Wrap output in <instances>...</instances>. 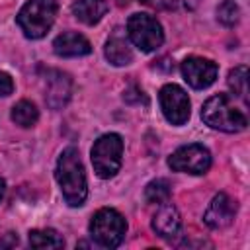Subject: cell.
I'll return each mask as SVG.
<instances>
[{
	"instance_id": "13",
	"label": "cell",
	"mask_w": 250,
	"mask_h": 250,
	"mask_svg": "<svg viewBox=\"0 0 250 250\" xmlns=\"http://www.w3.org/2000/svg\"><path fill=\"white\" fill-rule=\"evenodd\" d=\"M53 49L59 57H84L92 51V45L82 33L66 31L53 41Z\"/></svg>"
},
{
	"instance_id": "16",
	"label": "cell",
	"mask_w": 250,
	"mask_h": 250,
	"mask_svg": "<svg viewBox=\"0 0 250 250\" xmlns=\"http://www.w3.org/2000/svg\"><path fill=\"white\" fill-rule=\"evenodd\" d=\"M29 244L33 248H62L64 238L53 229H35L29 230Z\"/></svg>"
},
{
	"instance_id": "15",
	"label": "cell",
	"mask_w": 250,
	"mask_h": 250,
	"mask_svg": "<svg viewBox=\"0 0 250 250\" xmlns=\"http://www.w3.org/2000/svg\"><path fill=\"white\" fill-rule=\"evenodd\" d=\"M104 53H105V59L115 66H125L133 61V51L129 43L119 35H113L111 39H107Z\"/></svg>"
},
{
	"instance_id": "5",
	"label": "cell",
	"mask_w": 250,
	"mask_h": 250,
	"mask_svg": "<svg viewBox=\"0 0 250 250\" xmlns=\"http://www.w3.org/2000/svg\"><path fill=\"white\" fill-rule=\"evenodd\" d=\"M125 232H127V223L123 215L111 207L100 209L90 221V234L104 248L119 246L125 238Z\"/></svg>"
},
{
	"instance_id": "17",
	"label": "cell",
	"mask_w": 250,
	"mask_h": 250,
	"mask_svg": "<svg viewBox=\"0 0 250 250\" xmlns=\"http://www.w3.org/2000/svg\"><path fill=\"white\" fill-rule=\"evenodd\" d=\"M39 119V111L35 107V104L21 100L12 107V121L20 127H33Z\"/></svg>"
},
{
	"instance_id": "3",
	"label": "cell",
	"mask_w": 250,
	"mask_h": 250,
	"mask_svg": "<svg viewBox=\"0 0 250 250\" xmlns=\"http://www.w3.org/2000/svg\"><path fill=\"white\" fill-rule=\"evenodd\" d=\"M57 18V0H29L18 14V25L29 39H41Z\"/></svg>"
},
{
	"instance_id": "6",
	"label": "cell",
	"mask_w": 250,
	"mask_h": 250,
	"mask_svg": "<svg viewBox=\"0 0 250 250\" xmlns=\"http://www.w3.org/2000/svg\"><path fill=\"white\" fill-rule=\"evenodd\" d=\"M127 35L131 43L145 53L156 51L164 41L162 25L148 14H133L127 21Z\"/></svg>"
},
{
	"instance_id": "4",
	"label": "cell",
	"mask_w": 250,
	"mask_h": 250,
	"mask_svg": "<svg viewBox=\"0 0 250 250\" xmlns=\"http://www.w3.org/2000/svg\"><path fill=\"white\" fill-rule=\"evenodd\" d=\"M121 158H123V141L117 133H105L102 135L94 146H92V164L94 172L107 180L113 178L119 168H121Z\"/></svg>"
},
{
	"instance_id": "20",
	"label": "cell",
	"mask_w": 250,
	"mask_h": 250,
	"mask_svg": "<svg viewBox=\"0 0 250 250\" xmlns=\"http://www.w3.org/2000/svg\"><path fill=\"white\" fill-rule=\"evenodd\" d=\"M238 16H240V10L238 6L232 2V0H225L219 8H217V20L223 23V25H234L238 21Z\"/></svg>"
},
{
	"instance_id": "18",
	"label": "cell",
	"mask_w": 250,
	"mask_h": 250,
	"mask_svg": "<svg viewBox=\"0 0 250 250\" xmlns=\"http://www.w3.org/2000/svg\"><path fill=\"white\" fill-rule=\"evenodd\" d=\"M170 184L166 180H152L146 189H145V199L148 203H156V205H162L170 199Z\"/></svg>"
},
{
	"instance_id": "1",
	"label": "cell",
	"mask_w": 250,
	"mask_h": 250,
	"mask_svg": "<svg viewBox=\"0 0 250 250\" xmlns=\"http://www.w3.org/2000/svg\"><path fill=\"white\" fill-rule=\"evenodd\" d=\"M55 178L61 186L62 197L70 207H80L86 201L88 186H86V174L80 160V154L74 146H68L61 152L57 160Z\"/></svg>"
},
{
	"instance_id": "2",
	"label": "cell",
	"mask_w": 250,
	"mask_h": 250,
	"mask_svg": "<svg viewBox=\"0 0 250 250\" xmlns=\"http://www.w3.org/2000/svg\"><path fill=\"white\" fill-rule=\"evenodd\" d=\"M201 117L209 127L225 133H238L246 129V123H248L242 109H238L234 105V100L227 94L211 96L203 104Z\"/></svg>"
},
{
	"instance_id": "9",
	"label": "cell",
	"mask_w": 250,
	"mask_h": 250,
	"mask_svg": "<svg viewBox=\"0 0 250 250\" xmlns=\"http://www.w3.org/2000/svg\"><path fill=\"white\" fill-rule=\"evenodd\" d=\"M217 72H219L217 64L213 61H209V59H203V57H188L182 62L184 80L195 90L209 88L215 82Z\"/></svg>"
},
{
	"instance_id": "10",
	"label": "cell",
	"mask_w": 250,
	"mask_h": 250,
	"mask_svg": "<svg viewBox=\"0 0 250 250\" xmlns=\"http://www.w3.org/2000/svg\"><path fill=\"white\" fill-rule=\"evenodd\" d=\"M234 215H236V201L232 197H229L227 193H219L209 203V207L203 215V221L211 229H225L232 223Z\"/></svg>"
},
{
	"instance_id": "22",
	"label": "cell",
	"mask_w": 250,
	"mask_h": 250,
	"mask_svg": "<svg viewBox=\"0 0 250 250\" xmlns=\"http://www.w3.org/2000/svg\"><path fill=\"white\" fill-rule=\"evenodd\" d=\"M141 2H145V4H148V6H154V8H162V10H166V8H176V6L180 4V0H141Z\"/></svg>"
},
{
	"instance_id": "12",
	"label": "cell",
	"mask_w": 250,
	"mask_h": 250,
	"mask_svg": "<svg viewBox=\"0 0 250 250\" xmlns=\"http://www.w3.org/2000/svg\"><path fill=\"white\" fill-rule=\"evenodd\" d=\"M152 229L158 236L162 238H172L180 232L182 229V217L178 213V209L172 203H162L160 209L154 213L152 217Z\"/></svg>"
},
{
	"instance_id": "19",
	"label": "cell",
	"mask_w": 250,
	"mask_h": 250,
	"mask_svg": "<svg viewBox=\"0 0 250 250\" xmlns=\"http://www.w3.org/2000/svg\"><path fill=\"white\" fill-rule=\"evenodd\" d=\"M229 86L238 98H242L246 102V96H248V68L246 66L232 68L229 72Z\"/></svg>"
},
{
	"instance_id": "21",
	"label": "cell",
	"mask_w": 250,
	"mask_h": 250,
	"mask_svg": "<svg viewBox=\"0 0 250 250\" xmlns=\"http://www.w3.org/2000/svg\"><path fill=\"white\" fill-rule=\"evenodd\" d=\"M12 92H14V80H12V76L8 72L0 70V96L4 98V96H10Z\"/></svg>"
},
{
	"instance_id": "14",
	"label": "cell",
	"mask_w": 250,
	"mask_h": 250,
	"mask_svg": "<svg viewBox=\"0 0 250 250\" xmlns=\"http://www.w3.org/2000/svg\"><path fill=\"white\" fill-rule=\"evenodd\" d=\"M107 12V0H76L72 4V14L86 25L98 23Z\"/></svg>"
},
{
	"instance_id": "11",
	"label": "cell",
	"mask_w": 250,
	"mask_h": 250,
	"mask_svg": "<svg viewBox=\"0 0 250 250\" xmlns=\"http://www.w3.org/2000/svg\"><path fill=\"white\" fill-rule=\"evenodd\" d=\"M45 84H47V94H45V100L47 104L53 107V109H59L62 107L68 98H70V92H72V82L68 78V74L61 72V70H47L45 74Z\"/></svg>"
},
{
	"instance_id": "8",
	"label": "cell",
	"mask_w": 250,
	"mask_h": 250,
	"mask_svg": "<svg viewBox=\"0 0 250 250\" xmlns=\"http://www.w3.org/2000/svg\"><path fill=\"white\" fill-rule=\"evenodd\" d=\"M158 100H160V109L164 117L172 125H184L189 119V98L180 86L176 84L162 86Z\"/></svg>"
},
{
	"instance_id": "23",
	"label": "cell",
	"mask_w": 250,
	"mask_h": 250,
	"mask_svg": "<svg viewBox=\"0 0 250 250\" xmlns=\"http://www.w3.org/2000/svg\"><path fill=\"white\" fill-rule=\"evenodd\" d=\"M4 189H6V182L0 178V199H2V195H4Z\"/></svg>"
},
{
	"instance_id": "7",
	"label": "cell",
	"mask_w": 250,
	"mask_h": 250,
	"mask_svg": "<svg viewBox=\"0 0 250 250\" xmlns=\"http://www.w3.org/2000/svg\"><path fill=\"white\" fill-rule=\"evenodd\" d=\"M168 166L174 172H184V174H205L211 166V152L203 145H186L174 150L168 158Z\"/></svg>"
}]
</instances>
